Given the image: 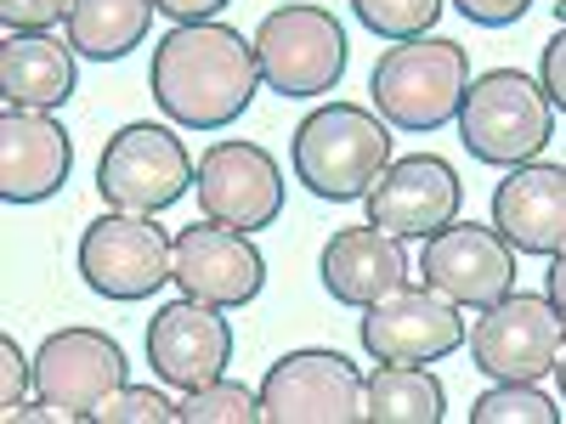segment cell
Returning <instances> with one entry per match:
<instances>
[{
	"label": "cell",
	"instance_id": "obj_1",
	"mask_svg": "<svg viewBox=\"0 0 566 424\" xmlns=\"http://www.w3.org/2000/svg\"><path fill=\"white\" fill-rule=\"evenodd\" d=\"M148 85L159 114L181 130H227L232 119L250 114L255 91H266L255 40L221 18L165 29L148 63Z\"/></svg>",
	"mask_w": 566,
	"mask_h": 424
},
{
	"label": "cell",
	"instance_id": "obj_2",
	"mask_svg": "<svg viewBox=\"0 0 566 424\" xmlns=\"http://www.w3.org/2000/svg\"><path fill=\"white\" fill-rule=\"evenodd\" d=\"M295 181L323 204L368 199V187L391 165V125L357 103H323L290 136Z\"/></svg>",
	"mask_w": 566,
	"mask_h": 424
},
{
	"label": "cell",
	"instance_id": "obj_3",
	"mask_svg": "<svg viewBox=\"0 0 566 424\" xmlns=\"http://www.w3.org/2000/svg\"><path fill=\"white\" fill-rule=\"evenodd\" d=\"M470 91V57L464 45L448 34H413V40H391L380 63H374L368 97L391 130H442L459 119V103Z\"/></svg>",
	"mask_w": 566,
	"mask_h": 424
},
{
	"label": "cell",
	"instance_id": "obj_4",
	"mask_svg": "<svg viewBox=\"0 0 566 424\" xmlns=\"http://www.w3.org/2000/svg\"><path fill=\"white\" fill-rule=\"evenodd\" d=\"M459 141L476 165L515 170L549 148L555 136V103L544 97V85L522 68H488L470 80L459 103Z\"/></svg>",
	"mask_w": 566,
	"mask_h": 424
},
{
	"label": "cell",
	"instance_id": "obj_5",
	"mask_svg": "<svg viewBox=\"0 0 566 424\" xmlns=\"http://www.w3.org/2000/svg\"><path fill=\"white\" fill-rule=\"evenodd\" d=\"M255 63H261V85L277 97H323L346 80L352 63V40L340 29V18L312 0H290L272 7L255 23Z\"/></svg>",
	"mask_w": 566,
	"mask_h": 424
},
{
	"label": "cell",
	"instance_id": "obj_6",
	"mask_svg": "<svg viewBox=\"0 0 566 424\" xmlns=\"http://www.w3.org/2000/svg\"><path fill=\"white\" fill-rule=\"evenodd\" d=\"M74 261H80L85 289L114 306L154 300L165 283H176V239L154 215H130V210H108L97 221H85Z\"/></svg>",
	"mask_w": 566,
	"mask_h": 424
},
{
	"label": "cell",
	"instance_id": "obj_7",
	"mask_svg": "<svg viewBox=\"0 0 566 424\" xmlns=\"http://www.w3.org/2000/svg\"><path fill=\"white\" fill-rule=\"evenodd\" d=\"M199 165L187 159L181 136L159 119H130L103 141L97 159V193L108 210H130V215H159L170 210L187 187H193Z\"/></svg>",
	"mask_w": 566,
	"mask_h": 424
},
{
	"label": "cell",
	"instance_id": "obj_8",
	"mask_svg": "<svg viewBox=\"0 0 566 424\" xmlns=\"http://www.w3.org/2000/svg\"><path fill=\"white\" fill-rule=\"evenodd\" d=\"M266 424H357L363 418V373L346 351L301 346L277 357L261 380Z\"/></svg>",
	"mask_w": 566,
	"mask_h": 424
},
{
	"label": "cell",
	"instance_id": "obj_9",
	"mask_svg": "<svg viewBox=\"0 0 566 424\" xmlns=\"http://www.w3.org/2000/svg\"><path fill=\"white\" fill-rule=\"evenodd\" d=\"M560 340H566V317L549 306V295H515V289L482 306L476 328L464 335L476 373H488V380H527V385L555 373Z\"/></svg>",
	"mask_w": 566,
	"mask_h": 424
},
{
	"label": "cell",
	"instance_id": "obj_10",
	"mask_svg": "<svg viewBox=\"0 0 566 424\" xmlns=\"http://www.w3.org/2000/svg\"><path fill=\"white\" fill-rule=\"evenodd\" d=\"M464 306L448 300L442 289H413V283H402V289L380 295L374 306H363L357 317V340L374 362H442L464 346Z\"/></svg>",
	"mask_w": 566,
	"mask_h": 424
},
{
	"label": "cell",
	"instance_id": "obj_11",
	"mask_svg": "<svg viewBox=\"0 0 566 424\" xmlns=\"http://www.w3.org/2000/svg\"><path fill=\"white\" fill-rule=\"evenodd\" d=\"M119 385H130V362L119 351L114 335L103 328H57V335H45L40 351H34V396L52 402L69 418H91Z\"/></svg>",
	"mask_w": 566,
	"mask_h": 424
},
{
	"label": "cell",
	"instance_id": "obj_12",
	"mask_svg": "<svg viewBox=\"0 0 566 424\" xmlns=\"http://www.w3.org/2000/svg\"><path fill=\"white\" fill-rule=\"evenodd\" d=\"M176 289L210 300L221 311H239L266 289V255L255 232L221 226V221H193L176 232Z\"/></svg>",
	"mask_w": 566,
	"mask_h": 424
},
{
	"label": "cell",
	"instance_id": "obj_13",
	"mask_svg": "<svg viewBox=\"0 0 566 424\" xmlns=\"http://www.w3.org/2000/svg\"><path fill=\"white\" fill-rule=\"evenodd\" d=\"M232 362V322L210 300H165L148 317V368L170 391H205Z\"/></svg>",
	"mask_w": 566,
	"mask_h": 424
},
{
	"label": "cell",
	"instance_id": "obj_14",
	"mask_svg": "<svg viewBox=\"0 0 566 424\" xmlns=\"http://www.w3.org/2000/svg\"><path fill=\"white\" fill-rule=\"evenodd\" d=\"M193 193H199V210L210 221L261 232L283 215V170L261 141H216L199 159Z\"/></svg>",
	"mask_w": 566,
	"mask_h": 424
},
{
	"label": "cell",
	"instance_id": "obj_15",
	"mask_svg": "<svg viewBox=\"0 0 566 424\" xmlns=\"http://www.w3.org/2000/svg\"><path fill=\"white\" fill-rule=\"evenodd\" d=\"M363 204H368V221L391 232V239H431V232L459 221L464 181L437 153H408L386 165V176L368 187Z\"/></svg>",
	"mask_w": 566,
	"mask_h": 424
},
{
	"label": "cell",
	"instance_id": "obj_16",
	"mask_svg": "<svg viewBox=\"0 0 566 424\" xmlns=\"http://www.w3.org/2000/svg\"><path fill=\"white\" fill-rule=\"evenodd\" d=\"M419 277L459 306H493L515 289V250L499 226H442L419 250Z\"/></svg>",
	"mask_w": 566,
	"mask_h": 424
},
{
	"label": "cell",
	"instance_id": "obj_17",
	"mask_svg": "<svg viewBox=\"0 0 566 424\" xmlns=\"http://www.w3.org/2000/svg\"><path fill=\"white\" fill-rule=\"evenodd\" d=\"M74 170V141L69 130L40 114V108H12L0 114V199L7 204H45L63 193Z\"/></svg>",
	"mask_w": 566,
	"mask_h": 424
},
{
	"label": "cell",
	"instance_id": "obj_18",
	"mask_svg": "<svg viewBox=\"0 0 566 424\" xmlns=\"http://www.w3.org/2000/svg\"><path fill=\"white\" fill-rule=\"evenodd\" d=\"M493 226L515 255H555L566 250V165L527 159L493 187Z\"/></svg>",
	"mask_w": 566,
	"mask_h": 424
},
{
	"label": "cell",
	"instance_id": "obj_19",
	"mask_svg": "<svg viewBox=\"0 0 566 424\" xmlns=\"http://www.w3.org/2000/svg\"><path fill=\"white\" fill-rule=\"evenodd\" d=\"M317 277L328 300L340 306H374L380 295L402 289L408 283V255H402V239H391V232L380 226H340L335 239L323 244L317 255Z\"/></svg>",
	"mask_w": 566,
	"mask_h": 424
},
{
	"label": "cell",
	"instance_id": "obj_20",
	"mask_svg": "<svg viewBox=\"0 0 566 424\" xmlns=\"http://www.w3.org/2000/svg\"><path fill=\"white\" fill-rule=\"evenodd\" d=\"M0 91L12 108L52 114L80 91V52L57 34H7L0 45Z\"/></svg>",
	"mask_w": 566,
	"mask_h": 424
},
{
	"label": "cell",
	"instance_id": "obj_21",
	"mask_svg": "<svg viewBox=\"0 0 566 424\" xmlns=\"http://www.w3.org/2000/svg\"><path fill=\"white\" fill-rule=\"evenodd\" d=\"M154 12H159V0H74L69 7V45L85 63H119L148 40Z\"/></svg>",
	"mask_w": 566,
	"mask_h": 424
},
{
	"label": "cell",
	"instance_id": "obj_22",
	"mask_svg": "<svg viewBox=\"0 0 566 424\" xmlns=\"http://www.w3.org/2000/svg\"><path fill=\"white\" fill-rule=\"evenodd\" d=\"M448 391L424 362H380L363 380V418L374 424H442Z\"/></svg>",
	"mask_w": 566,
	"mask_h": 424
},
{
	"label": "cell",
	"instance_id": "obj_23",
	"mask_svg": "<svg viewBox=\"0 0 566 424\" xmlns=\"http://www.w3.org/2000/svg\"><path fill=\"white\" fill-rule=\"evenodd\" d=\"M470 424H560V407L527 380H499L470 402Z\"/></svg>",
	"mask_w": 566,
	"mask_h": 424
},
{
	"label": "cell",
	"instance_id": "obj_24",
	"mask_svg": "<svg viewBox=\"0 0 566 424\" xmlns=\"http://www.w3.org/2000/svg\"><path fill=\"white\" fill-rule=\"evenodd\" d=\"M255 418H261V391L227 380V373L205 391H187V402L176 407V424H255Z\"/></svg>",
	"mask_w": 566,
	"mask_h": 424
},
{
	"label": "cell",
	"instance_id": "obj_25",
	"mask_svg": "<svg viewBox=\"0 0 566 424\" xmlns=\"http://www.w3.org/2000/svg\"><path fill=\"white\" fill-rule=\"evenodd\" d=\"M352 12L380 40H413V34H437L448 0H352Z\"/></svg>",
	"mask_w": 566,
	"mask_h": 424
},
{
	"label": "cell",
	"instance_id": "obj_26",
	"mask_svg": "<svg viewBox=\"0 0 566 424\" xmlns=\"http://www.w3.org/2000/svg\"><path fill=\"white\" fill-rule=\"evenodd\" d=\"M176 407L159 385H119L97 413H91V424H176Z\"/></svg>",
	"mask_w": 566,
	"mask_h": 424
},
{
	"label": "cell",
	"instance_id": "obj_27",
	"mask_svg": "<svg viewBox=\"0 0 566 424\" xmlns=\"http://www.w3.org/2000/svg\"><path fill=\"white\" fill-rule=\"evenodd\" d=\"M74 0H0V23L7 34H52L57 23H69Z\"/></svg>",
	"mask_w": 566,
	"mask_h": 424
},
{
	"label": "cell",
	"instance_id": "obj_28",
	"mask_svg": "<svg viewBox=\"0 0 566 424\" xmlns=\"http://www.w3.org/2000/svg\"><path fill=\"white\" fill-rule=\"evenodd\" d=\"M29 385H34V357H23V346L7 335V340H0V407H7V418L23 407Z\"/></svg>",
	"mask_w": 566,
	"mask_h": 424
},
{
	"label": "cell",
	"instance_id": "obj_29",
	"mask_svg": "<svg viewBox=\"0 0 566 424\" xmlns=\"http://www.w3.org/2000/svg\"><path fill=\"white\" fill-rule=\"evenodd\" d=\"M448 7H459V18L476 29H510L533 12V0H448Z\"/></svg>",
	"mask_w": 566,
	"mask_h": 424
},
{
	"label": "cell",
	"instance_id": "obj_30",
	"mask_svg": "<svg viewBox=\"0 0 566 424\" xmlns=\"http://www.w3.org/2000/svg\"><path fill=\"white\" fill-rule=\"evenodd\" d=\"M538 85L544 97L555 103V114H566V29H555L544 40V57H538Z\"/></svg>",
	"mask_w": 566,
	"mask_h": 424
},
{
	"label": "cell",
	"instance_id": "obj_31",
	"mask_svg": "<svg viewBox=\"0 0 566 424\" xmlns=\"http://www.w3.org/2000/svg\"><path fill=\"white\" fill-rule=\"evenodd\" d=\"M227 7H232V0H159V12L176 18V23H210Z\"/></svg>",
	"mask_w": 566,
	"mask_h": 424
},
{
	"label": "cell",
	"instance_id": "obj_32",
	"mask_svg": "<svg viewBox=\"0 0 566 424\" xmlns=\"http://www.w3.org/2000/svg\"><path fill=\"white\" fill-rule=\"evenodd\" d=\"M544 295H549V306L566 317V250H555V255H549V272H544Z\"/></svg>",
	"mask_w": 566,
	"mask_h": 424
},
{
	"label": "cell",
	"instance_id": "obj_33",
	"mask_svg": "<svg viewBox=\"0 0 566 424\" xmlns=\"http://www.w3.org/2000/svg\"><path fill=\"white\" fill-rule=\"evenodd\" d=\"M555 385H560V396H566V340H560V351H555Z\"/></svg>",
	"mask_w": 566,
	"mask_h": 424
},
{
	"label": "cell",
	"instance_id": "obj_34",
	"mask_svg": "<svg viewBox=\"0 0 566 424\" xmlns=\"http://www.w3.org/2000/svg\"><path fill=\"white\" fill-rule=\"evenodd\" d=\"M555 23L566 29V0H555Z\"/></svg>",
	"mask_w": 566,
	"mask_h": 424
}]
</instances>
